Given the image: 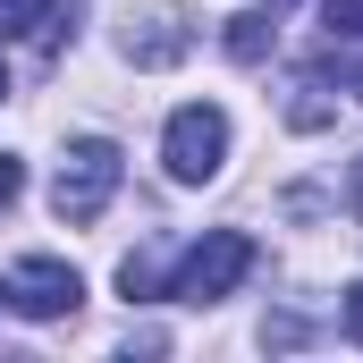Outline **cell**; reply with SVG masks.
<instances>
[{"label": "cell", "mask_w": 363, "mask_h": 363, "mask_svg": "<svg viewBox=\"0 0 363 363\" xmlns=\"http://www.w3.org/2000/svg\"><path fill=\"white\" fill-rule=\"evenodd\" d=\"M254 279V237H237V228H211L203 245H186L178 271L161 296H178V304H220V296H237Z\"/></svg>", "instance_id": "6da1fadb"}, {"label": "cell", "mask_w": 363, "mask_h": 363, "mask_svg": "<svg viewBox=\"0 0 363 363\" xmlns=\"http://www.w3.org/2000/svg\"><path fill=\"white\" fill-rule=\"evenodd\" d=\"M118 178H127L118 144H110V135H85V144H68V161H60V178H51V211H60L68 228H85V220L110 211Z\"/></svg>", "instance_id": "7a4b0ae2"}, {"label": "cell", "mask_w": 363, "mask_h": 363, "mask_svg": "<svg viewBox=\"0 0 363 363\" xmlns=\"http://www.w3.org/2000/svg\"><path fill=\"white\" fill-rule=\"evenodd\" d=\"M161 161H169L178 186L220 178V161H228V110H220V101H186V110H169V127H161Z\"/></svg>", "instance_id": "3957f363"}, {"label": "cell", "mask_w": 363, "mask_h": 363, "mask_svg": "<svg viewBox=\"0 0 363 363\" xmlns=\"http://www.w3.org/2000/svg\"><path fill=\"white\" fill-rule=\"evenodd\" d=\"M77 296H85V279L68 271V262H51V254H26V262L9 271V304H17L26 321H68Z\"/></svg>", "instance_id": "277c9868"}, {"label": "cell", "mask_w": 363, "mask_h": 363, "mask_svg": "<svg viewBox=\"0 0 363 363\" xmlns=\"http://www.w3.org/2000/svg\"><path fill=\"white\" fill-rule=\"evenodd\" d=\"M220 43H228V60H245V68H254V60H271V43H279V9H237Z\"/></svg>", "instance_id": "5b68a950"}, {"label": "cell", "mask_w": 363, "mask_h": 363, "mask_svg": "<svg viewBox=\"0 0 363 363\" xmlns=\"http://www.w3.org/2000/svg\"><path fill=\"white\" fill-rule=\"evenodd\" d=\"M152 34H135L127 26V60H144V68H161V60H178L186 51V34H178V17H144Z\"/></svg>", "instance_id": "8992f818"}, {"label": "cell", "mask_w": 363, "mask_h": 363, "mask_svg": "<svg viewBox=\"0 0 363 363\" xmlns=\"http://www.w3.org/2000/svg\"><path fill=\"white\" fill-rule=\"evenodd\" d=\"M51 17H60V0H0V43H17V34H34Z\"/></svg>", "instance_id": "52a82bcc"}, {"label": "cell", "mask_w": 363, "mask_h": 363, "mask_svg": "<svg viewBox=\"0 0 363 363\" xmlns=\"http://www.w3.org/2000/svg\"><path fill=\"white\" fill-rule=\"evenodd\" d=\"M287 127H330V101H321V77H296V85H287Z\"/></svg>", "instance_id": "ba28073f"}, {"label": "cell", "mask_w": 363, "mask_h": 363, "mask_svg": "<svg viewBox=\"0 0 363 363\" xmlns=\"http://www.w3.org/2000/svg\"><path fill=\"white\" fill-rule=\"evenodd\" d=\"M118 287H127L135 304H144V296H161V262H152V254H127V262H118Z\"/></svg>", "instance_id": "9c48e42d"}, {"label": "cell", "mask_w": 363, "mask_h": 363, "mask_svg": "<svg viewBox=\"0 0 363 363\" xmlns=\"http://www.w3.org/2000/svg\"><path fill=\"white\" fill-rule=\"evenodd\" d=\"M321 26L330 43H363V0H321Z\"/></svg>", "instance_id": "30bf717a"}, {"label": "cell", "mask_w": 363, "mask_h": 363, "mask_svg": "<svg viewBox=\"0 0 363 363\" xmlns=\"http://www.w3.org/2000/svg\"><path fill=\"white\" fill-rule=\"evenodd\" d=\"M321 68H330V77H338V85H347V93H355V101H363V60H355V51H330Z\"/></svg>", "instance_id": "8fae6325"}, {"label": "cell", "mask_w": 363, "mask_h": 363, "mask_svg": "<svg viewBox=\"0 0 363 363\" xmlns=\"http://www.w3.org/2000/svg\"><path fill=\"white\" fill-rule=\"evenodd\" d=\"M17 194H26V169H17V161H9V152H0V211H9V203H17Z\"/></svg>", "instance_id": "7c38bea8"}, {"label": "cell", "mask_w": 363, "mask_h": 363, "mask_svg": "<svg viewBox=\"0 0 363 363\" xmlns=\"http://www.w3.org/2000/svg\"><path fill=\"white\" fill-rule=\"evenodd\" d=\"M347 338H355V347H363V279H355V287H347Z\"/></svg>", "instance_id": "4fadbf2b"}, {"label": "cell", "mask_w": 363, "mask_h": 363, "mask_svg": "<svg viewBox=\"0 0 363 363\" xmlns=\"http://www.w3.org/2000/svg\"><path fill=\"white\" fill-rule=\"evenodd\" d=\"M347 203H355V220H363V161H355V186H347Z\"/></svg>", "instance_id": "5bb4252c"}, {"label": "cell", "mask_w": 363, "mask_h": 363, "mask_svg": "<svg viewBox=\"0 0 363 363\" xmlns=\"http://www.w3.org/2000/svg\"><path fill=\"white\" fill-rule=\"evenodd\" d=\"M0 101H9V68H0Z\"/></svg>", "instance_id": "9a60e30c"}, {"label": "cell", "mask_w": 363, "mask_h": 363, "mask_svg": "<svg viewBox=\"0 0 363 363\" xmlns=\"http://www.w3.org/2000/svg\"><path fill=\"white\" fill-rule=\"evenodd\" d=\"M262 9H287V0H262Z\"/></svg>", "instance_id": "2e32d148"}, {"label": "cell", "mask_w": 363, "mask_h": 363, "mask_svg": "<svg viewBox=\"0 0 363 363\" xmlns=\"http://www.w3.org/2000/svg\"><path fill=\"white\" fill-rule=\"evenodd\" d=\"M0 304H9V287H0Z\"/></svg>", "instance_id": "e0dca14e"}]
</instances>
